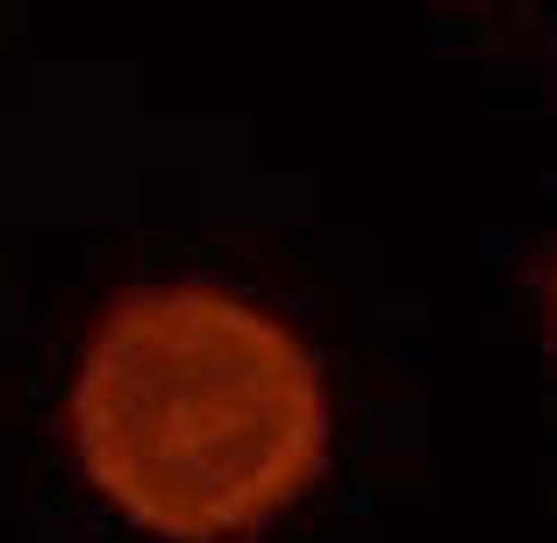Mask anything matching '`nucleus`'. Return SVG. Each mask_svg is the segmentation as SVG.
Instances as JSON below:
<instances>
[{
    "label": "nucleus",
    "mask_w": 557,
    "mask_h": 543,
    "mask_svg": "<svg viewBox=\"0 0 557 543\" xmlns=\"http://www.w3.org/2000/svg\"><path fill=\"white\" fill-rule=\"evenodd\" d=\"M543 330H550V350H557V244L543 258Z\"/></svg>",
    "instance_id": "f03ea898"
},
{
    "label": "nucleus",
    "mask_w": 557,
    "mask_h": 543,
    "mask_svg": "<svg viewBox=\"0 0 557 543\" xmlns=\"http://www.w3.org/2000/svg\"><path fill=\"white\" fill-rule=\"evenodd\" d=\"M72 444L94 486L164 536H236L300 494L329 444L314 350L214 280L108 300L72 379Z\"/></svg>",
    "instance_id": "f257e3e1"
}]
</instances>
